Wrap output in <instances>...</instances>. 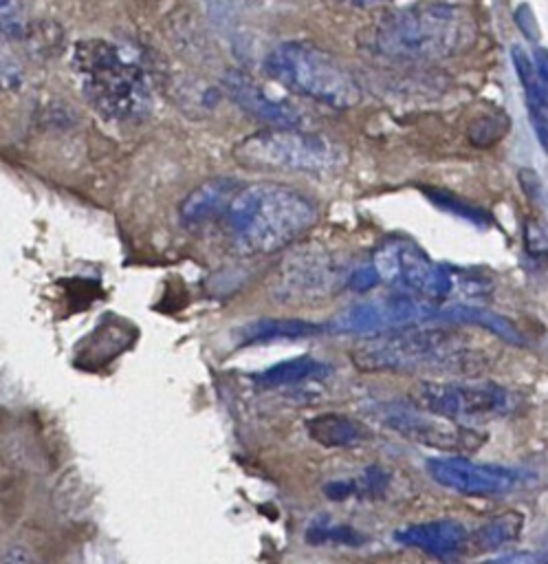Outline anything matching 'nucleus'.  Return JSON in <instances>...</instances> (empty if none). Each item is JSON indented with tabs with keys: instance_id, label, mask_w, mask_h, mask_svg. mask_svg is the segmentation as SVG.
Listing matches in <instances>:
<instances>
[{
	"instance_id": "nucleus-1",
	"label": "nucleus",
	"mask_w": 548,
	"mask_h": 564,
	"mask_svg": "<svg viewBox=\"0 0 548 564\" xmlns=\"http://www.w3.org/2000/svg\"><path fill=\"white\" fill-rule=\"evenodd\" d=\"M319 218L304 192L273 181L240 183L224 214V231L235 251L246 256L273 253L295 242Z\"/></svg>"
},
{
	"instance_id": "nucleus-8",
	"label": "nucleus",
	"mask_w": 548,
	"mask_h": 564,
	"mask_svg": "<svg viewBox=\"0 0 548 564\" xmlns=\"http://www.w3.org/2000/svg\"><path fill=\"white\" fill-rule=\"evenodd\" d=\"M414 405L453 421L471 423L504 416L513 410V397L497 383L423 381L416 386Z\"/></svg>"
},
{
	"instance_id": "nucleus-26",
	"label": "nucleus",
	"mask_w": 548,
	"mask_h": 564,
	"mask_svg": "<svg viewBox=\"0 0 548 564\" xmlns=\"http://www.w3.org/2000/svg\"><path fill=\"white\" fill-rule=\"evenodd\" d=\"M533 130L539 139L541 150L548 154V106H535V108H526Z\"/></svg>"
},
{
	"instance_id": "nucleus-4",
	"label": "nucleus",
	"mask_w": 548,
	"mask_h": 564,
	"mask_svg": "<svg viewBox=\"0 0 548 564\" xmlns=\"http://www.w3.org/2000/svg\"><path fill=\"white\" fill-rule=\"evenodd\" d=\"M75 70L86 97L103 115L139 119L150 108V88L143 68L128 59L112 42L88 40L75 46Z\"/></svg>"
},
{
	"instance_id": "nucleus-29",
	"label": "nucleus",
	"mask_w": 548,
	"mask_h": 564,
	"mask_svg": "<svg viewBox=\"0 0 548 564\" xmlns=\"http://www.w3.org/2000/svg\"><path fill=\"white\" fill-rule=\"evenodd\" d=\"M533 64H535V70H537V77L539 82L544 84V88L548 90V51L537 46L535 53H533Z\"/></svg>"
},
{
	"instance_id": "nucleus-2",
	"label": "nucleus",
	"mask_w": 548,
	"mask_h": 564,
	"mask_svg": "<svg viewBox=\"0 0 548 564\" xmlns=\"http://www.w3.org/2000/svg\"><path fill=\"white\" fill-rule=\"evenodd\" d=\"M350 359L363 372H467L482 361L458 333L418 324L368 335L350 348Z\"/></svg>"
},
{
	"instance_id": "nucleus-28",
	"label": "nucleus",
	"mask_w": 548,
	"mask_h": 564,
	"mask_svg": "<svg viewBox=\"0 0 548 564\" xmlns=\"http://www.w3.org/2000/svg\"><path fill=\"white\" fill-rule=\"evenodd\" d=\"M324 494L330 500H346L350 496H357V482L354 480H332L324 487Z\"/></svg>"
},
{
	"instance_id": "nucleus-21",
	"label": "nucleus",
	"mask_w": 548,
	"mask_h": 564,
	"mask_svg": "<svg viewBox=\"0 0 548 564\" xmlns=\"http://www.w3.org/2000/svg\"><path fill=\"white\" fill-rule=\"evenodd\" d=\"M425 194H427V198H429L431 203H436L440 209H445V212H449V214H453V216H460V218H464V220H469V223H473V225H478V227H489V225H491V216H489L484 209H480V207H475V205H471V203L458 198V196L451 194V192H445V189H425Z\"/></svg>"
},
{
	"instance_id": "nucleus-27",
	"label": "nucleus",
	"mask_w": 548,
	"mask_h": 564,
	"mask_svg": "<svg viewBox=\"0 0 548 564\" xmlns=\"http://www.w3.org/2000/svg\"><path fill=\"white\" fill-rule=\"evenodd\" d=\"M18 82V66L4 44V33L0 31V84Z\"/></svg>"
},
{
	"instance_id": "nucleus-20",
	"label": "nucleus",
	"mask_w": 548,
	"mask_h": 564,
	"mask_svg": "<svg viewBox=\"0 0 548 564\" xmlns=\"http://www.w3.org/2000/svg\"><path fill=\"white\" fill-rule=\"evenodd\" d=\"M306 542L319 546L326 542H335V544H346V546H359L365 542V535H361L354 527L348 524H337L332 522L328 516H319L315 518L308 529H306Z\"/></svg>"
},
{
	"instance_id": "nucleus-14",
	"label": "nucleus",
	"mask_w": 548,
	"mask_h": 564,
	"mask_svg": "<svg viewBox=\"0 0 548 564\" xmlns=\"http://www.w3.org/2000/svg\"><path fill=\"white\" fill-rule=\"evenodd\" d=\"M240 187V181L229 176H216L198 185L180 205V223L189 229H198L211 220L222 218L233 192Z\"/></svg>"
},
{
	"instance_id": "nucleus-22",
	"label": "nucleus",
	"mask_w": 548,
	"mask_h": 564,
	"mask_svg": "<svg viewBox=\"0 0 548 564\" xmlns=\"http://www.w3.org/2000/svg\"><path fill=\"white\" fill-rule=\"evenodd\" d=\"M0 31L9 40H22L26 33L24 0H0Z\"/></svg>"
},
{
	"instance_id": "nucleus-24",
	"label": "nucleus",
	"mask_w": 548,
	"mask_h": 564,
	"mask_svg": "<svg viewBox=\"0 0 548 564\" xmlns=\"http://www.w3.org/2000/svg\"><path fill=\"white\" fill-rule=\"evenodd\" d=\"M357 482V494L365 496V498H374L381 496L390 482V474L385 469H381L379 465H370L365 467V471L354 480Z\"/></svg>"
},
{
	"instance_id": "nucleus-15",
	"label": "nucleus",
	"mask_w": 548,
	"mask_h": 564,
	"mask_svg": "<svg viewBox=\"0 0 548 564\" xmlns=\"http://www.w3.org/2000/svg\"><path fill=\"white\" fill-rule=\"evenodd\" d=\"M326 324L308 322V319H293V317H262L244 324L238 330L242 346L253 344H273V341H295L315 335H324Z\"/></svg>"
},
{
	"instance_id": "nucleus-18",
	"label": "nucleus",
	"mask_w": 548,
	"mask_h": 564,
	"mask_svg": "<svg viewBox=\"0 0 548 564\" xmlns=\"http://www.w3.org/2000/svg\"><path fill=\"white\" fill-rule=\"evenodd\" d=\"M326 375H330V366L326 361H319L310 355H302L295 359L280 361L257 372L253 379L264 388H280V386H295L308 379H321Z\"/></svg>"
},
{
	"instance_id": "nucleus-10",
	"label": "nucleus",
	"mask_w": 548,
	"mask_h": 564,
	"mask_svg": "<svg viewBox=\"0 0 548 564\" xmlns=\"http://www.w3.org/2000/svg\"><path fill=\"white\" fill-rule=\"evenodd\" d=\"M425 467L440 487L462 496H502L519 480V474L511 467L475 463L464 456H434Z\"/></svg>"
},
{
	"instance_id": "nucleus-7",
	"label": "nucleus",
	"mask_w": 548,
	"mask_h": 564,
	"mask_svg": "<svg viewBox=\"0 0 548 564\" xmlns=\"http://www.w3.org/2000/svg\"><path fill=\"white\" fill-rule=\"evenodd\" d=\"M372 264L381 282L392 284L396 291H407L434 302L456 291L453 269L434 262L418 245L403 238L381 245Z\"/></svg>"
},
{
	"instance_id": "nucleus-13",
	"label": "nucleus",
	"mask_w": 548,
	"mask_h": 564,
	"mask_svg": "<svg viewBox=\"0 0 548 564\" xmlns=\"http://www.w3.org/2000/svg\"><path fill=\"white\" fill-rule=\"evenodd\" d=\"M286 264L280 289L288 297H321L339 280L337 269L319 253H299Z\"/></svg>"
},
{
	"instance_id": "nucleus-30",
	"label": "nucleus",
	"mask_w": 548,
	"mask_h": 564,
	"mask_svg": "<svg viewBox=\"0 0 548 564\" xmlns=\"http://www.w3.org/2000/svg\"><path fill=\"white\" fill-rule=\"evenodd\" d=\"M519 181H522V187H524L526 194H530L533 198L539 194V178H537V174L533 170L522 167L519 170Z\"/></svg>"
},
{
	"instance_id": "nucleus-19",
	"label": "nucleus",
	"mask_w": 548,
	"mask_h": 564,
	"mask_svg": "<svg viewBox=\"0 0 548 564\" xmlns=\"http://www.w3.org/2000/svg\"><path fill=\"white\" fill-rule=\"evenodd\" d=\"M524 516L519 511H506L489 522H484L480 529H475L473 535H469V544L475 551H493L508 542H515L522 533Z\"/></svg>"
},
{
	"instance_id": "nucleus-3",
	"label": "nucleus",
	"mask_w": 548,
	"mask_h": 564,
	"mask_svg": "<svg viewBox=\"0 0 548 564\" xmlns=\"http://www.w3.org/2000/svg\"><path fill=\"white\" fill-rule=\"evenodd\" d=\"M478 24L458 4L429 2L385 13L372 29L370 44L392 59H440L473 44Z\"/></svg>"
},
{
	"instance_id": "nucleus-16",
	"label": "nucleus",
	"mask_w": 548,
	"mask_h": 564,
	"mask_svg": "<svg viewBox=\"0 0 548 564\" xmlns=\"http://www.w3.org/2000/svg\"><path fill=\"white\" fill-rule=\"evenodd\" d=\"M434 319L451 322V324L480 326V328L493 333L495 337H500L508 344H515V346L524 344L522 330L508 317H504V315H500L491 308H484V306H471V304H451V306H445V308L438 306Z\"/></svg>"
},
{
	"instance_id": "nucleus-5",
	"label": "nucleus",
	"mask_w": 548,
	"mask_h": 564,
	"mask_svg": "<svg viewBox=\"0 0 548 564\" xmlns=\"http://www.w3.org/2000/svg\"><path fill=\"white\" fill-rule=\"evenodd\" d=\"M264 70L284 88L330 108H352L361 99L348 68L310 42H282L266 55Z\"/></svg>"
},
{
	"instance_id": "nucleus-12",
	"label": "nucleus",
	"mask_w": 548,
	"mask_h": 564,
	"mask_svg": "<svg viewBox=\"0 0 548 564\" xmlns=\"http://www.w3.org/2000/svg\"><path fill=\"white\" fill-rule=\"evenodd\" d=\"M394 540L434 557H451L469 546V531L458 520H429L398 529Z\"/></svg>"
},
{
	"instance_id": "nucleus-9",
	"label": "nucleus",
	"mask_w": 548,
	"mask_h": 564,
	"mask_svg": "<svg viewBox=\"0 0 548 564\" xmlns=\"http://www.w3.org/2000/svg\"><path fill=\"white\" fill-rule=\"evenodd\" d=\"M381 421L396 434L420 443L429 447H438L445 452H471L475 449L484 434L475 427H469L462 421H453L427 410H420L416 405L412 408H398L387 405L381 410Z\"/></svg>"
},
{
	"instance_id": "nucleus-11",
	"label": "nucleus",
	"mask_w": 548,
	"mask_h": 564,
	"mask_svg": "<svg viewBox=\"0 0 548 564\" xmlns=\"http://www.w3.org/2000/svg\"><path fill=\"white\" fill-rule=\"evenodd\" d=\"M227 95L255 119L277 128H299L304 115L286 99L271 97L251 75L242 70H229L222 79Z\"/></svg>"
},
{
	"instance_id": "nucleus-31",
	"label": "nucleus",
	"mask_w": 548,
	"mask_h": 564,
	"mask_svg": "<svg viewBox=\"0 0 548 564\" xmlns=\"http://www.w3.org/2000/svg\"><path fill=\"white\" fill-rule=\"evenodd\" d=\"M350 2H354V4H363V7H368V4H381V2H392V0H350Z\"/></svg>"
},
{
	"instance_id": "nucleus-25",
	"label": "nucleus",
	"mask_w": 548,
	"mask_h": 564,
	"mask_svg": "<svg viewBox=\"0 0 548 564\" xmlns=\"http://www.w3.org/2000/svg\"><path fill=\"white\" fill-rule=\"evenodd\" d=\"M381 282L374 264L368 267H359L348 275V289H352L354 293H365L370 289H374Z\"/></svg>"
},
{
	"instance_id": "nucleus-23",
	"label": "nucleus",
	"mask_w": 548,
	"mask_h": 564,
	"mask_svg": "<svg viewBox=\"0 0 548 564\" xmlns=\"http://www.w3.org/2000/svg\"><path fill=\"white\" fill-rule=\"evenodd\" d=\"M524 247L533 258H548V225L539 218L524 223Z\"/></svg>"
},
{
	"instance_id": "nucleus-6",
	"label": "nucleus",
	"mask_w": 548,
	"mask_h": 564,
	"mask_svg": "<svg viewBox=\"0 0 548 564\" xmlns=\"http://www.w3.org/2000/svg\"><path fill=\"white\" fill-rule=\"evenodd\" d=\"M238 163L255 170H291V172H328L335 170L343 154L324 134L302 128L268 126L244 137L235 148Z\"/></svg>"
},
{
	"instance_id": "nucleus-17",
	"label": "nucleus",
	"mask_w": 548,
	"mask_h": 564,
	"mask_svg": "<svg viewBox=\"0 0 548 564\" xmlns=\"http://www.w3.org/2000/svg\"><path fill=\"white\" fill-rule=\"evenodd\" d=\"M308 436L324 447H359L370 438V430L346 414L324 412L306 423Z\"/></svg>"
}]
</instances>
